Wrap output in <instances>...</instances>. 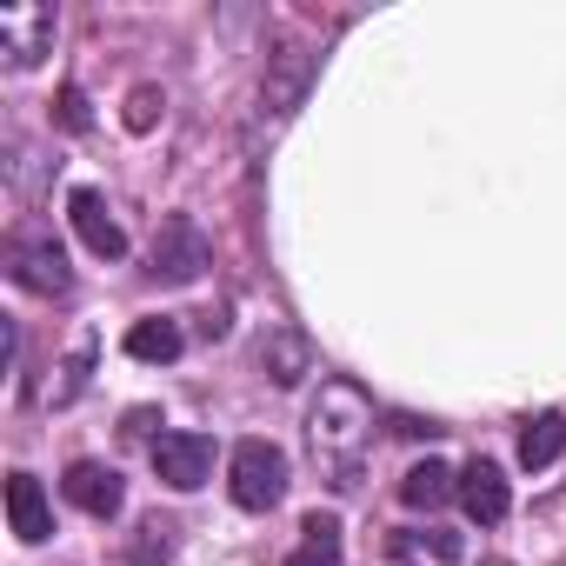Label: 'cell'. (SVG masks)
Listing matches in <instances>:
<instances>
[{
	"mask_svg": "<svg viewBox=\"0 0 566 566\" xmlns=\"http://www.w3.org/2000/svg\"><path fill=\"white\" fill-rule=\"evenodd\" d=\"M154 473H160V486H174V493L207 486V473H213V440H207V433H160V440H154Z\"/></svg>",
	"mask_w": 566,
	"mask_h": 566,
	"instance_id": "52a82bcc",
	"label": "cell"
},
{
	"mask_svg": "<svg viewBox=\"0 0 566 566\" xmlns=\"http://www.w3.org/2000/svg\"><path fill=\"white\" fill-rule=\"evenodd\" d=\"M67 220H74V233H81V247H87L94 260H120V253H127V233H120V220L107 213V200H101L94 187H81V193L67 200Z\"/></svg>",
	"mask_w": 566,
	"mask_h": 566,
	"instance_id": "9c48e42d",
	"label": "cell"
},
{
	"mask_svg": "<svg viewBox=\"0 0 566 566\" xmlns=\"http://www.w3.org/2000/svg\"><path fill=\"white\" fill-rule=\"evenodd\" d=\"M301 533H307V539H301V553H294L287 566H340V520H334V513H307Z\"/></svg>",
	"mask_w": 566,
	"mask_h": 566,
	"instance_id": "2e32d148",
	"label": "cell"
},
{
	"mask_svg": "<svg viewBox=\"0 0 566 566\" xmlns=\"http://www.w3.org/2000/svg\"><path fill=\"white\" fill-rule=\"evenodd\" d=\"M400 500H407L413 513H433V506L460 500V473H453V467H440V460H420V467H407Z\"/></svg>",
	"mask_w": 566,
	"mask_h": 566,
	"instance_id": "4fadbf2b",
	"label": "cell"
},
{
	"mask_svg": "<svg viewBox=\"0 0 566 566\" xmlns=\"http://www.w3.org/2000/svg\"><path fill=\"white\" fill-rule=\"evenodd\" d=\"M559 453H566V420H559V413H533V420L520 427V467L539 473V467H553Z\"/></svg>",
	"mask_w": 566,
	"mask_h": 566,
	"instance_id": "9a60e30c",
	"label": "cell"
},
{
	"mask_svg": "<svg viewBox=\"0 0 566 566\" xmlns=\"http://www.w3.org/2000/svg\"><path fill=\"white\" fill-rule=\"evenodd\" d=\"M207 260H213L207 253V233L187 213H167L160 233H154V247H147V273L160 280V287H187V280H200Z\"/></svg>",
	"mask_w": 566,
	"mask_h": 566,
	"instance_id": "3957f363",
	"label": "cell"
},
{
	"mask_svg": "<svg viewBox=\"0 0 566 566\" xmlns=\"http://www.w3.org/2000/svg\"><path fill=\"white\" fill-rule=\"evenodd\" d=\"M227 493L247 513L280 506V500H287V453H280L273 440H240L233 460H227Z\"/></svg>",
	"mask_w": 566,
	"mask_h": 566,
	"instance_id": "7a4b0ae2",
	"label": "cell"
},
{
	"mask_svg": "<svg viewBox=\"0 0 566 566\" xmlns=\"http://www.w3.org/2000/svg\"><path fill=\"white\" fill-rule=\"evenodd\" d=\"M160 107H167L160 87H134V94H127V114H120L127 134H154V127H160Z\"/></svg>",
	"mask_w": 566,
	"mask_h": 566,
	"instance_id": "ac0fdd59",
	"label": "cell"
},
{
	"mask_svg": "<svg viewBox=\"0 0 566 566\" xmlns=\"http://www.w3.org/2000/svg\"><path fill=\"white\" fill-rule=\"evenodd\" d=\"M8 526H14L28 546H41V539L54 533V506H48V493H41L34 473H8Z\"/></svg>",
	"mask_w": 566,
	"mask_h": 566,
	"instance_id": "7c38bea8",
	"label": "cell"
},
{
	"mask_svg": "<svg viewBox=\"0 0 566 566\" xmlns=\"http://www.w3.org/2000/svg\"><path fill=\"white\" fill-rule=\"evenodd\" d=\"M167 553H174V526L167 520H147L140 539H134V566H167Z\"/></svg>",
	"mask_w": 566,
	"mask_h": 566,
	"instance_id": "d6986e66",
	"label": "cell"
},
{
	"mask_svg": "<svg viewBox=\"0 0 566 566\" xmlns=\"http://www.w3.org/2000/svg\"><path fill=\"white\" fill-rule=\"evenodd\" d=\"M54 120H61L67 134H87V127H94V114H87V94H81V87H61V101H54Z\"/></svg>",
	"mask_w": 566,
	"mask_h": 566,
	"instance_id": "ffe728a7",
	"label": "cell"
},
{
	"mask_svg": "<svg viewBox=\"0 0 566 566\" xmlns=\"http://www.w3.org/2000/svg\"><path fill=\"white\" fill-rule=\"evenodd\" d=\"M61 493H67L87 520H114V513L127 506L120 473H114V467H101V460H74V467H67V480H61Z\"/></svg>",
	"mask_w": 566,
	"mask_h": 566,
	"instance_id": "ba28073f",
	"label": "cell"
},
{
	"mask_svg": "<svg viewBox=\"0 0 566 566\" xmlns=\"http://www.w3.org/2000/svg\"><path fill=\"white\" fill-rule=\"evenodd\" d=\"M260 367H266L273 387H301V380L314 374V347H307V334H301V327H273V334L260 340Z\"/></svg>",
	"mask_w": 566,
	"mask_h": 566,
	"instance_id": "8fae6325",
	"label": "cell"
},
{
	"mask_svg": "<svg viewBox=\"0 0 566 566\" xmlns=\"http://www.w3.org/2000/svg\"><path fill=\"white\" fill-rule=\"evenodd\" d=\"M460 506H467V520H480V526H500V520H506V506H513V486H506V473H500L493 460H473V467L460 473Z\"/></svg>",
	"mask_w": 566,
	"mask_h": 566,
	"instance_id": "30bf717a",
	"label": "cell"
},
{
	"mask_svg": "<svg viewBox=\"0 0 566 566\" xmlns=\"http://www.w3.org/2000/svg\"><path fill=\"white\" fill-rule=\"evenodd\" d=\"M307 81H314V54H301V48H280L266 61V81H260V127L266 134L294 120V107L307 101Z\"/></svg>",
	"mask_w": 566,
	"mask_h": 566,
	"instance_id": "5b68a950",
	"label": "cell"
},
{
	"mask_svg": "<svg viewBox=\"0 0 566 566\" xmlns=\"http://www.w3.org/2000/svg\"><path fill=\"white\" fill-rule=\"evenodd\" d=\"M307 440H314V460L334 473V486H354L360 453L374 440V400L354 380H327L321 400H314V413H307Z\"/></svg>",
	"mask_w": 566,
	"mask_h": 566,
	"instance_id": "6da1fadb",
	"label": "cell"
},
{
	"mask_svg": "<svg viewBox=\"0 0 566 566\" xmlns=\"http://www.w3.org/2000/svg\"><path fill=\"white\" fill-rule=\"evenodd\" d=\"M87 374H94V340H81V347L67 354V367H61V380L48 387V400H54V407H74L81 387H87Z\"/></svg>",
	"mask_w": 566,
	"mask_h": 566,
	"instance_id": "e0dca14e",
	"label": "cell"
},
{
	"mask_svg": "<svg viewBox=\"0 0 566 566\" xmlns=\"http://www.w3.org/2000/svg\"><path fill=\"white\" fill-rule=\"evenodd\" d=\"M180 347H187V334H180V321H167V314L134 321V327H127V354H134V360H147V367L180 360Z\"/></svg>",
	"mask_w": 566,
	"mask_h": 566,
	"instance_id": "5bb4252c",
	"label": "cell"
},
{
	"mask_svg": "<svg viewBox=\"0 0 566 566\" xmlns=\"http://www.w3.org/2000/svg\"><path fill=\"white\" fill-rule=\"evenodd\" d=\"M8 280L14 287H28V294H67V253H61V240L54 233H14L8 240Z\"/></svg>",
	"mask_w": 566,
	"mask_h": 566,
	"instance_id": "277c9868",
	"label": "cell"
},
{
	"mask_svg": "<svg viewBox=\"0 0 566 566\" xmlns=\"http://www.w3.org/2000/svg\"><path fill=\"white\" fill-rule=\"evenodd\" d=\"M0 54H8L14 74L41 67V54H54V8H41V0L0 8Z\"/></svg>",
	"mask_w": 566,
	"mask_h": 566,
	"instance_id": "8992f818",
	"label": "cell"
}]
</instances>
